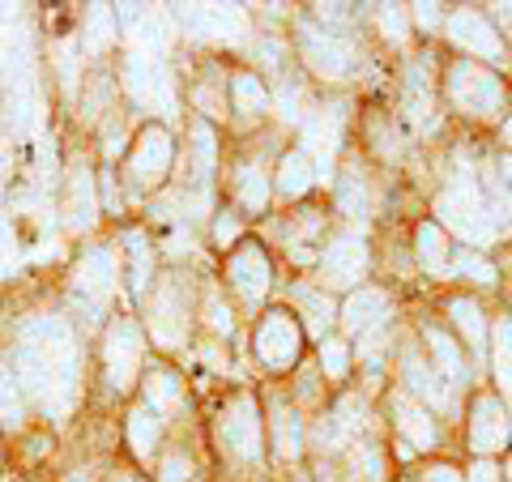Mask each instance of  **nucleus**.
I'll list each match as a JSON object with an SVG mask.
<instances>
[{
	"instance_id": "f257e3e1",
	"label": "nucleus",
	"mask_w": 512,
	"mask_h": 482,
	"mask_svg": "<svg viewBox=\"0 0 512 482\" xmlns=\"http://www.w3.org/2000/svg\"><path fill=\"white\" fill-rule=\"evenodd\" d=\"M5 355L39 423L56 431L90 410V337L60 308L56 291L13 312Z\"/></svg>"
},
{
	"instance_id": "f03ea898",
	"label": "nucleus",
	"mask_w": 512,
	"mask_h": 482,
	"mask_svg": "<svg viewBox=\"0 0 512 482\" xmlns=\"http://www.w3.org/2000/svg\"><path fill=\"white\" fill-rule=\"evenodd\" d=\"M201 431H205V453L218 465L244 470V474L269 470L261 384L231 380V384L201 389Z\"/></svg>"
},
{
	"instance_id": "7ed1b4c3",
	"label": "nucleus",
	"mask_w": 512,
	"mask_h": 482,
	"mask_svg": "<svg viewBox=\"0 0 512 482\" xmlns=\"http://www.w3.org/2000/svg\"><path fill=\"white\" fill-rule=\"evenodd\" d=\"M56 299H60V308L73 316V325L82 329L90 342L99 337V329L107 325L111 316H116L120 308H128L116 235L103 231V235L86 239V244L73 252V261L64 265V273H60Z\"/></svg>"
},
{
	"instance_id": "20e7f679",
	"label": "nucleus",
	"mask_w": 512,
	"mask_h": 482,
	"mask_svg": "<svg viewBox=\"0 0 512 482\" xmlns=\"http://www.w3.org/2000/svg\"><path fill=\"white\" fill-rule=\"evenodd\" d=\"M205 265H163L158 278L137 303V320L146 329L154 355L184 363L192 355V342L201 337V278Z\"/></svg>"
},
{
	"instance_id": "39448f33",
	"label": "nucleus",
	"mask_w": 512,
	"mask_h": 482,
	"mask_svg": "<svg viewBox=\"0 0 512 482\" xmlns=\"http://www.w3.org/2000/svg\"><path fill=\"white\" fill-rule=\"evenodd\" d=\"M154 359V346L133 308H120L90 342V406L94 410H124L137 397L141 376Z\"/></svg>"
},
{
	"instance_id": "423d86ee",
	"label": "nucleus",
	"mask_w": 512,
	"mask_h": 482,
	"mask_svg": "<svg viewBox=\"0 0 512 482\" xmlns=\"http://www.w3.org/2000/svg\"><path fill=\"white\" fill-rule=\"evenodd\" d=\"M282 137H286V128L269 124L261 133L231 137V146H227L222 201H231L252 227H261V222L278 210L274 205V167H278V154L286 150Z\"/></svg>"
},
{
	"instance_id": "0eeeda50",
	"label": "nucleus",
	"mask_w": 512,
	"mask_h": 482,
	"mask_svg": "<svg viewBox=\"0 0 512 482\" xmlns=\"http://www.w3.org/2000/svg\"><path fill=\"white\" fill-rule=\"evenodd\" d=\"M175 167H180V128L163 116L141 120L124 158L116 163L120 188H124L128 205H133V214H141V205L158 197V192L175 180Z\"/></svg>"
},
{
	"instance_id": "6e6552de",
	"label": "nucleus",
	"mask_w": 512,
	"mask_h": 482,
	"mask_svg": "<svg viewBox=\"0 0 512 482\" xmlns=\"http://www.w3.org/2000/svg\"><path fill=\"white\" fill-rule=\"evenodd\" d=\"M214 269H218L222 291H227L235 303V312L244 316V325L278 299V286H282L278 282V256L256 231L244 239V244H235L227 256H218Z\"/></svg>"
},
{
	"instance_id": "1a4fd4ad",
	"label": "nucleus",
	"mask_w": 512,
	"mask_h": 482,
	"mask_svg": "<svg viewBox=\"0 0 512 482\" xmlns=\"http://www.w3.org/2000/svg\"><path fill=\"white\" fill-rule=\"evenodd\" d=\"M308 329L299 325V316L274 299L269 308L244 325V355L265 380H291L299 363L308 359Z\"/></svg>"
},
{
	"instance_id": "9d476101",
	"label": "nucleus",
	"mask_w": 512,
	"mask_h": 482,
	"mask_svg": "<svg viewBox=\"0 0 512 482\" xmlns=\"http://www.w3.org/2000/svg\"><path fill=\"white\" fill-rule=\"evenodd\" d=\"M333 231H338L333 227V205H320V201H303V205H291V210H274L261 227H256V235H261L265 244L274 248V256H282L299 278L316 269L320 252H325Z\"/></svg>"
},
{
	"instance_id": "9b49d317",
	"label": "nucleus",
	"mask_w": 512,
	"mask_h": 482,
	"mask_svg": "<svg viewBox=\"0 0 512 482\" xmlns=\"http://www.w3.org/2000/svg\"><path fill=\"white\" fill-rule=\"evenodd\" d=\"M286 35H291L295 60L303 77H312L320 86H342L359 73V43L355 35H338V30L320 26L308 9H299L286 18Z\"/></svg>"
},
{
	"instance_id": "f8f14e48",
	"label": "nucleus",
	"mask_w": 512,
	"mask_h": 482,
	"mask_svg": "<svg viewBox=\"0 0 512 482\" xmlns=\"http://www.w3.org/2000/svg\"><path fill=\"white\" fill-rule=\"evenodd\" d=\"M56 214L60 227L69 239H94L103 235L107 214H103V197H99V158L94 150H73L69 163L60 171V188H56Z\"/></svg>"
},
{
	"instance_id": "ddd939ff",
	"label": "nucleus",
	"mask_w": 512,
	"mask_h": 482,
	"mask_svg": "<svg viewBox=\"0 0 512 482\" xmlns=\"http://www.w3.org/2000/svg\"><path fill=\"white\" fill-rule=\"evenodd\" d=\"M184 111L231 133V56L222 47H192L180 64Z\"/></svg>"
},
{
	"instance_id": "4468645a",
	"label": "nucleus",
	"mask_w": 512,
	"mask_h": 482,
	"mask_svg": "<svg viewBox=\"0 0 512 482\" xmlns=\"http://www.w3.org/2000/svg\"><path fill=\"white\" fill-rule=\"evenodd\" d=\"M227 146H231L227 128H218V124L201 120V116H188V111H184V124H180V167H175L171 184H184V188L210 192V197H222Z\"/></svg>"
},
{
	"instance_id": "2eb2a0df",
	"label": "nucleus",
	"mask_w": 512,
	"mask_h": 482,
	"mask_svg": "<svg viewBox=\"0 0 512 482\" xmlns=\"http://www.w3.org/2000/svg\"><path fill=\"white\" fill-rule=\"evenodd\" d=\"M436 222L444 231L461 235L474 248H483V244H491V239L500 235L495 231V222H491L487 192H483V184H478L474 167L461 163L453 175H448V184L440 188V197H436Z\"/></svg>"
},
{
	"instance_id": "dca6fc26",
	"label": "nucleus",
	"mask_w": 512,
	"mask_h": 482,
	"mask_svg": "<svg viewBox=\"0 0 512 482\" xmlns=\"http://www.w3.org/2000/svg\"><path fill=\"white\" fill-rule=\"evenodd\" d=\"M137 401H146V406L158 414V419H167V427H188V423H201V393H197V380L188 376L184 363L175 359H163L154 355L146 376H141V389H137Z\"/></svg>"
},
{
	"instance_id": "f3484780",
	"label": "nucleus",
	"mask_w": 512,
	"mask_h": 482,
	"mask_svg": "<svg viewBox=\"0 0 512 482\" xmlns=\"http://www.w3.org/2000/svg\"><path fill=\"white\" fill-rule=\"evenodd\" d=\"M261 401H265V436H269V465L278 470H295L308 461V423L312 414L295 406L286 380H261Z\"/></svg>"
},
{
	"instance_id": "a211bd4d",
	"label": "nucleus",
	"mask_w": 512,
	"mask_h": 482,
	"mask_svg": "<svg viewBox=\"0 0 512 482\" xmlns=\"http://www.w3.org/2000/svg\"><path fill=\"white\" fill-rule=\"evenodd\" d=\"M367 273H372V244H367V235L359 227H338L308 278L333 299H346L350 291L367 286Z\"/></svg>"
},
{
	"instance_id": "6ab92c4d",
	"label": "nucleus",
	"mask_w": 512,
	"mask_h": 482,
	"mask_svg": "<svg viewBox=\"0 0 512 482\" xmlns=\"http://www.w3.org/2000/svg\"><path fill=\"white\" fill-rule=\"evenodd\" d=\"M444 99L461 116H478V120H495L508 111V90L495 77V69H483L478 60H466V56L444 69Z\"/></svg>"
},
{
	"instance_id": "aec40b11",
	"label": "nucleus",
	"mask_w": 512,
	"mask_h": 482,
	"mask_svg": "<svg viewBox=\"0 0 512 482\" xmlns=\"http://www.w3.org/2000/svg\"><path fill=\"white\" fill-rule=\"evenodd\" d=\"M107 231L116 235V248H120L124 299H128V308H137L141 295L154 286L158 269H163V248H158V235L141 218H128V222H120V227H107Z\"/></svg>"
},
{
	"instance_id": "412c9836",
	"label": "nucleus",
	"mask_w": 512,
	"mask_h": 482,
	"mask_svg": "<svg viewBox=\"0 0 512 482\" xmlns=\"http://www.w3.org/2000/svg\"><path fill=\"white\" fill-rule=\"evenodd\" d=\"M274 124V86L248 60L231 56V137H248Z\"/></svg>"
},
{
	"instance_id": "4be33fe9",
	"label": "nucleus",
	"mask_w": 512,
	"mask_h": 482,
	"mask_svg": "<svg viewBox=\"0 0 512 482\" xmlns=\"http://www.w3.org/2000/svg\"><path fill=\"white\" fill-rule=\"evenodd\" d=\"M384 406H389V423H393V436H397V457H414V453H431L440 444V423H436V410H427L423 401H414L406 389H393L384 393Z\"/></svg>"
},
{
	"instance_id": "5701e85b",
	"label": "nucleus",
	"mask_w": 512,
	"mask_h": 482,
	"mask_svg": "<svg viewBox=\"0 0 512 482\" xmlns=\"http://www.w3.org/2000/svg\"><path fill=\"white\" fill-rule=\"evenodd\" d=\"M171 440V427L167 419H158V414L146 406V401H128V406L120 410V448H124V457L137 465V470H154V461L158 453L167 448Z\"/></svg>"
},
{
	"instance_id": "b1692460",
	"label": "nucleus",
	"mask_w": 512,
	"mask_h": 482,
	"mask_svg": "<svg viewBox=\"0 0 512 482\" xmlns=\"http://www.w3.org/2000/svg\"><path fill=\"white\" fill-rule=\"evenodd\" d=\"M397 389H406L414 401H423L427 410H436V414H453L457 410V393L444 384V376L436 372V367L427 363L423 350H414V346H402L397 350Z\"/></svg>"
},
{
	"instance_id": "393cba45",
	"label": "nucleus",
	"mask_w": 512,
	"mask_h": 482,
	"mask_svg": "<svg viewBox=\"0 0 512 482\" xmlns=\"http://www.w3.org/2000/svg\"><path fill=\"white\" fill-rule=\"evenodd\" d=\"M282 303L299 316V325L308 329L312 346H316V342H325L329 333H338V308H342V299H333L329 291H320V286L308 278V273H303V278H291V282H286Z\"/></svg>"
},
{
	"instance_id": "a878e982",
	"label": "nucleus",
	"mask_w": 512,
	"mask_h": 482,
	"mask_svg": "<svg viewBox=\"0 0 512 482\" xmlns=\"http://www.w3.org/2000/svg\"><path fill=\"white\" fill-rule=\"evenodd\" d=\"M444 35L466 60H495V64L508 60L500 30H495L487 13H478V9H453L444 18Z\"/></svg>"
},
{
	"instance_id": "bb28decb",
	"label": "nucleus",
	"mask_w": 512,
	"mask_h": 482,
	"mask_svg": "<svg viewBox=\"0 0 512 482\" xmlns=\"http://www.w3.org/2000/svg\"><path fill=\"white\" fill-rule=\"evenodd\" d=\"M320 180H325V175H320V163L299 146V141H291V146L278 154V167H274V205L278 210H291V205L312 201Z\"/></svg>"
},
{
	"instance_id": "cd10ccee",
	"label": "nucleus",
	"mask_w": 512,
	"mask_h": 482,
	"mask_svg": "<svg viewBox=\"0 0 512 482\" xmlns=\"http://www.w3.org/2000/svg\"><path fill=\"white\" fill-rule=\"evenodd\" d=\"M201 448H205V431L201 423L175 427L167 448L158 453L150 478L154 482H197L201 478Z\"/></svg>"
},
{
	"instance_id": "c85d7f7f",
	"label": "nucleus",
	"mask_w": 512,
	"mask_h": 482,
	"mask_svg": "<svg viewBox=\"0 0 512 482\" xmlns=\"http://www.w3.org/2000/svg\"><path fill=\"white\" fill-rule=\"evenodd\" d=\"M333 214H338L346 227H359L363 231V222H372L376 214V184L367 180V171L350 158V163H342V171L333 175Z\"/></svg>"
},
{
	"instance_id": "c756f323",
	"label": "nucleus",
	"mask_w": 512,
	"mask_h": 482,
	"mask_svg": "<svg viewBox=\"0 0 512 482\" xmlns=\"http://www.w3.org/2000/svg\"><path fill=\"white\" fill-rule=\"evenodd\" d=\"M384 320H393V303H389V291L384 286H359V291H350L338 308V333L350 337V342H359L363 333L380 329Z\"/></svg>"
},
{
	"instance_id": "7c9ffc66",
	"label": "nucleus",
	"mask_w": 512,
	"mask_h": 482,
	"mask_svg": "<svg viewBox=\"0 0 512 482\" xmlns=\"http://www.w3.org/2000/svg\"><path fill=\"white\" fill-rule=\"evenodd\" d=\"M397 120L414 133H427L431 120H436V90H431L427 77V60H414L406 77H402V94H397Z\"/></svg>"
},
{
	"instance_id": "2f4dec72",
	"label": "nucleus",
	"mask_w": 512,
	"mask_h": 482,
	"mask_svg": "<svg viewBox=\"0 0 512 482\" xmlns=\"http://www.w3.org/2000/svg\"><path fill=\"white\" fill-rule=\"evenodd\" d=\"M423 355H427V363L444 376V384H448L453 393L470 384V359L461 355V342H457V337L448 333L444 325H423Z\"/></svg>"
},
{
	"instance_id": "473e14b6",
	"label": "nucleus",
	"mask_w": 512,
	"mask_h": 482,
	"mask_svg": "<svg viewBox=\"0 0 512 482\" xmlns=\"http://www.w3.org/2000/svg\"><path fill=\"white\" fill-rule=\"evenodd\" d=\"M508 410H504V401H495L491 393H483L474 401V410H470V448L478 457H487L491 453H500V448L508 444Z\"/></svg>"
},
{
	"instance_id": "72a5a7b5",
	"label": "nucleus",
	"mask_w": 512,
	"mask_h": 482,
	"mask_svg": "<svg viewBox=\"0 0 512 482\" xmlns=\"http://www.w3.org/2000/svg\"><path fill=\"white\" fill-rule=\"evenodd\" d=\"M35 423L39 419H35V410H30V397H26L22 380H18V372H13V363L5 355L0 359V431H5L9 440H18Z\"/></svg>"
},
{
	"instance_id": "f704fd0d",
	"label": "nucleus",
	"mask_w": 512,
	"mask_h": 482,
	"mask_svg": "<svg viewBox=\"0 0 512 482\" xmlns=\"http://www.w3.org/2000/svg\"><path fill=\"white\" fill-rule=\"evenodd\" d=\"M252 231H256V227L235 210L231 201H218V210H214V218H210V227H205V248H210V256L218 261V256H227L235 244H244Z\"/></svg>"
},
{
	"instance_id": "c9c22d12",
	"label": "nucleus",
	"mask_w": 512,
	"mask_h": 482,
	"mask_svg": "<svg viewBox=\"0 0 512 482\" xmlns=\"http://www.w3.org/2000/svg\"><path fill=\"white\" fill-rule=\"evenodd\" d=\"M448 261H453L448 231L440 222H419V227H414V265L423 273H448Z\"/></svg>"
},
{
	"instance_id": "e433bc0d",
	"label": "nucleus",
	"mask_w": 512,
	"mask_h": 482,
	"mask_svg": "<svg viewBox=\"0 0 512 482\" xmlns=\"http://www.w3.org/2000/svg\"><path fill=\"white\" fill-rule=\"evenodd\" d=\"M448 320H453V329L466 337L474 359H483L487 355V316H483V308H478L474 299L457 295V299H448Z\"/></svg>"
},
{
	"instance_id": "4c0bfd02",
	"label": "nucleus",
	"mask_w": 512,
	"mask_h": 482,
	"mask_svg": "<svg viewBox=\"0 0 512 482\" xmlns=\"http://www.w3.org/2000/svg\"><path fill=\"white\" fill-rule=\"evenodd\" d=\"M312 359H316L320 376H325L329 384H346L350 367H355V342H350V337H342V333H329L325 342H316Z\"/></svg>"
},
{
	"instance_id": "58836bf2",
	"label": "nucleus",
	"mask_w": 512,
	"mask_h": 482,
	"mask_svg": "<svg viewBox=\"0 0 512 482\" xmlns=\"http://www.w3.org/2000/svg\"><path fill=\"white\" fill-rule=\"evenodd\" d=\"M346 482H384V448L372 440H355L342 453Z\"/></svg>"
},
{
	"instance_id": "ea45409f",
	"label": "nucleus",
	"mask_w": 512,
	"mask_h": 482,
	"mask_svg": "<svg viewBox=\"0 0 512 482\" xmlns=\"http://www.w3.org/2000/svg\"><path fill=\"white\" fill-rule=\"evenodd\" d=\"M491 363H495V384H500V393L508 397V406H512V320L500 316L495 320V342H491Z\"/></svg>"
},
{
	"instance_id": "a19ab883",
	"label": "nucleus",
	"mask_w": 512,
	"mask_h": 482,
	"mask_svg": "<svg viewBox=\"0 0 512 482\" xmlns=\"http://www.w3.org/2000/svg\"><path fill=\"white\" fill-rule=\"evenodd\" d=\"M367 9H372V22L380 26V35L389 43H397V47L410 43V30H414L410 5H367Z\"/></svg>"
},
{
	"instance_id": "79ce46f5",
	"label": "nucleus",
	"mask_w": 512,
	"mask_h": 482,
	"mask_svg": "<svg viewBox=\"0 0 512 482\" xmlns=\"http://www.w3.org/2000/svg\"><path fill=\"white\" fill-rule=\"evenodd\" d=\"M448 273H457V278H470V282H478V286H491V282H495V269H491L478 252H457L453 261H448Z\"/></svg>"
},
{
	"instance_id": "37998d69",
	"label": "nucleus",
	"mask_w": 512,
	"mask_h": 482,
	"mask_svg": "<svg viewBox=\"0 0 512 482\" xmlns=\"http://www.w3.org/2000/svg\"><path fill=\"white\" fill-rule=\"evenodd\" d=\"M440 9L444 5H410V22L419 26V30H427V35H431V30H444L448 13H440Z\"/></svg>"
},
{
	"instance_id": "c03bdc74",
	"label": "nucleus",
	"mask_w": 512,
	"mask_h": 482,
	"mask_svg": "<svg viewBox=\"0 0 512 482\" xmlns=\"http://www.w3.org/2000/svg\"><path fill=\"white\" fill-rule=\"evenodd\" d=\"M103 482H154V478H150L146 470H137V465L120 453V457H116V465L107 470V478H103Z\"/></svg>"
},
{
	"instance_id": "a18cd8bd",
	"label": "nucleus",
	"mask_w": 512,
	"mask_h": 482,
	"mask_svg": "<svg viewBox=\"0 0 512 482\" xmlns=\"http://www.w3.org/2000/svg\"><path fill=\"white\" fill-rule=\"evenodd\" d=\"M419 482H466V478H461L457 465H448V461H431V465H423V470H419Z\"/></svg>"
},
{
	"instance_id": "49530a36",
	"label": "nucleus",
	"mask_w": 512,
	"mask_h": 482,
	"mask_svg": "<svg viewBox=\"0 0 512 482\" xmlns=\"http://www.w3.org/2000/svg\"><path fill=\"white\" fill-rule=\"evenodd\" d=\"M466 482H500V470H495V461H487V457H478V461L470 465V474H466Z\"/></svg>"
},
{
	"instance_id": "de8ad7c7",
	"label": "nucleus",
	"mask_w": 512,
	"mask_h": 482,
	"mask_svg": "<svg viewBox=\"0 0 512 482\" xmlns=\"http://www.w3.org/2000/svg\"><path fill=\"white\" fill-rule=\"evenodd\" d=\"M9 325H13V312H5V303H0V359L9 350Z\"/></svg>"
},
{
	"instance_id": "09e8293b",
	"label": "nucleus",
	"mask_w": 512,
	"mask_h": 482,
	"mask_svg": "<svg viewBox=\"0 0 512 482\" xmlns=\"http://www.w3.org/2000/svg\"><path fill=\"white\" fill-rule=\"evenodd\" d=\"M495 18H504V22H512V5H495Z\"/></svg>"
},
{
	"instance_id": "8fccbe9b",
	"label": "nucleus",
	"mask_w": 512,
	"mask_h": 482,
	"mask_svg": "<svg viewBox=\"0 0 512 482\" xmlns=\"http://www.w3.org/2000/svg\"><path fill=\"white\" fill-rule=\"evenodd\" d=\"M504 146H512V116H508V124H504Z\"/></svg>"
},
{
	"instance_id": "3c124183",
	"label": "nucleus",
	"mask_w": 512,
	"mask_h": 482,
	"mask_svg": "<svg viewBox=\"0 0 512 482\" xmlns=\"http://www.w3.org/2000/svg\"><path fill=\"white\" fill-rule=\"evenodd\" d=\"M508 474H512V461H508Z\"/></svg>"
}]
</instances>
